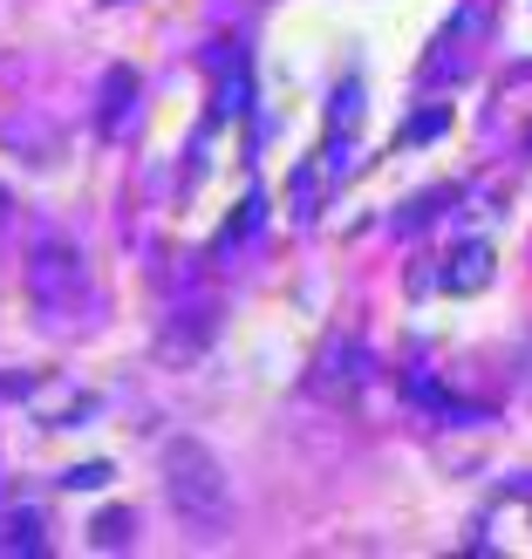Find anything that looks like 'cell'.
<instances>
[{"instance_id":"obj_6","label":"cell","mask_w":532,"mask_h":559,"mask_svg":"<svg viewBox=\"0 0 532 559\" xmlns=\"http://www.w3.org/2000/svg\"><path fill=\"white\" fill-rule=\"evenodd\" d=\"M362 109V90L355 82H342V90H334V103H328V164L348 151V117Z\"/></svg>"},{"instance_id":"obj_4","label":"cell","mask_w":532,"mask_h":559,"mask_svg":"<svg viewBox=\"0 0 532 559\" xmlns=\"http://www.w3.org/2000/svg\"><path fill=\"white\" fill-rule=\"evenodd\" d=\"M130 109H137V69H109V75H103V96H96L103 136H117V130L130 123Z\"/></svg>"},{"instance_id":"obj_9","label":"cell","mask_w":532,"mask_h":559,"mask_svg":"<svg viewBox=\"0 0 532 559\" xmlns=\"http://www.w3.org/2000/svg\"><path fill=\"white\" fill-rule=\"evenodd\" d=\"M260 212H267V205H260V191H253V199H246V205L233 212V226H226V239H218V246H239V239H253V226H260Z\"/></svg>"},{"instance_id":"obj_2","label":"cell","mask_w":532,"mask_h":559,"mask_svg":"<svg viewBox=\"0 0 532 559\" xmlns=\"http://www.w3.org/2000/svg\"><path fill=\"white\" fill-rule=\"evenodd\" d=\"M27 294H35V307L55 314V321H69V314L90 307V260L75 253V239L42 233L27 246Z\"/></svg>"},{"instance_id":"obj_12","label":"cell","mask_w":532,"mask_h":559,"mask_svg":"<svg viewBox=\"0 0 532 559\" xmlns=\"http://www.w3.org/2000/svg\"><path fill=\"white\" fill-rule=\"evenodd\" d=\"M0 218H8V199H0Z\"/></svg>"},{"instance_id":"obj_1","label":"cell","mask_w":532,"mask_h":559,"mask_svg":"<svg viewBox=\"0 0 532 559\" xmlns=\"http://www.w3.org/2000/svg\"><path fill=\"white\" fill-rule=\"evenodd\" d=\"M157 478H164V506L178 512L185 533H199V539H226L233 533L239 498H233V478H226V464H218L212 443L172 437L164 457H157Z\"/></svg>"},{"instance_id":"obj_3","label":"cell","mask_w":532,"mask_h":559,"mask_svg":"<svg viewBox=\"0 0 532 559\" xmlns=\"http://www.w3.org/2000/svg\"><path fill=\"white\" fill-rule=\"evenodd\" d=\"M376 376V355L355 342V334H328L321 355H315V369H307V396H321V403H348L355 389H369Z\"/></svg>"},{"instance_id":"obj_10","label":"cell","mask_w":532,"mask_h":559,"mask_svg":"<svg viewBox=\"0 0 532 559\" xmlns=\"http://www.w3.org/2000/svg\"><path fill=\"white\" fill-rule=\"evenodd\" d=\"M90 539H96V546H123V539H130V512H96Z\"/></svg>"},{"instance_id":"obj_5","label":"cell","mask_w":532,"mask_h":559,"mask_svg":"<svg viewBox=\"0 0 532 559\" xmlns=\"http://www.w3.org/2000/svg\"><path fill=\"white\" fill-rule=\"evenodd\" d=\"M485 280H492V246L485 239H471V253H458L451 266H444V287L451 294H478Z\"/></svg>"},{"instance_id":"obj_11","label":"cell","mask_w":532,"mask_h":559,"mask_svg":"<svg viewBox=\"0 0 532 559\" xmlns=\"http://www.w3.org/2000/svg\"><path fill=\"white\" fill-rule=\"evenodd\" d=\"M103 478H109V464H82V471H69L75 491H82V485H103Z\"/></svg>"},{"instance_id":"obj_8","label":"cell","mask_w":532,"mask_h":559,"mask_svg":"<svg viewBox=\"0 0 532 559\" xmlns=\"http://www.w3.org/2000/svg\"><path fill=\"white\" fill-rule=\"evenodd\" d=\"M315 199H321V164H300L294 171V218H315Z\"/></svg>"},{"instance_id":"obj_7","label":"cell","mask_w":532,"mask_h":559,"mask_svg":"<svg viewBox=\"0 0 532 559\" xmlns=\"http://www.w3.org/2000/svg\"><path fill=\"white\" fill-rule=\"evenodd\" d=\"M444 123H451V109H444V103H430V109H416V117L403 123V136H397V144L410 151V144H437V136H444Z\"/></svg>"}]
</instances>
